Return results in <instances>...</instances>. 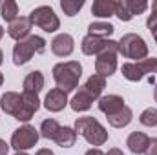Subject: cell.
I'll return each mask as SVG.
<instances>
[{
    "label": "cell",
    "instance_id": "6da1fadb",
    "mask_svg": "<svg viewBox=\"0 0 157 155\" xmlns=\"http://www.w3.org/2000/svg\"><path fill=\"white\" fill-rule=\"evenodd\" d=\"M51 73L59 89H62L64 93H71L78 88V80L82 77V64L77 60L59 62L53 66Z\"/></svg>",
    "mask_w": 157,
    "mask_h": 155
},
{
    "label": "cell",
    "instance_id": "7a4b0ae2",
    "mask_svg": "<svg viewBox=\"0 0 157 155\" xmlns=\"http://www.w3.org/2000/svg\"><path fill=\"white\" fill-rule=\"evenodd\" d=\"M75 131H77V135H80L88 144H91L93 148H99V146H102V144H106L108 142V137H110V133H108V130L95 119V117H77V120H75Z\"/></svg>",
    "mask_w": 157,
    "mask_h": 155
},
{
    "label": "cell",
    "instance_id": "3957f363",
    "mask_svg": "<svg viewBox=\"0 0 157 155\" xmlns=\"http://www.w3.org/2000/svg\"><path fill=\"white\" fill-rule=\"evenodd\" d=\"M46 51V40L39 35H31L26 40H20L13 46V64L15 66H26L35 55Z\"/></svg>",
    "mask_w": 157,
    "mask_h": 155
},
{
    "label": "cell",
    "instance_id": "277c9868",
    "mask_svg": "<svg viewBox=\"0 0 157 155\" xmlns=\"http://www.w3.org/2000/svg\"><path fill=\"white\" fill-rule=\"evenodd\" d=\"M119 53L124 59H130V62H139L148 59V44L137 33H126L119 40Z\"/></svg>",
    "mask_w": 157,
    "mask_h": 155
},
{
    "label": "cell",
    "instance_id": "5b68a950",
    "mask_svg": "<svg viewBox=\"0 0 157 155\" xmlns=\"http://www.w3.org/2000/svg\"><path fill=\"white\" fill-rule=\"evenodd\" d=\"M33 26L40 28L44 33H57L60 29V18L51 6H39L28 15Z\"/></svg>",
    "mask_w": 157,
    "mask_h": 155
},
{
    "label": "cell",
    "instance_id": "8992f818",
    "mask_svg": "<svg viewBox=\"0 0 157 155\" xmlns=\"http://www.w3.org/2000/svg\"><path fill=\"white\" fill-rule=\"evenodd\" d=\"M40 139L39 130L31 124H24L20 128H17L13 133H11V141H9V146L15 150V152H28L31 148L37 146Z\"/></svg>",
    "mask_w": 157,
    "mask_h": 155
},
{
    "label": "cell",
    "instance_id": "52a82bcc",
    "mask_svg": "<svg viewBox=\"0 0 157 155\" xmlns=\"http://www.w3.org/2000/svg\"><path fill=\"white\" fill-rule=\"evenodd\" d=\"M80 51L88 57H99L102 53H117L119 55V42L112 39H99L86 35L80 42Z\"/></svg>",
    "mask_w": 157,
    "mask_h": 155
},
{
    "label": "cell",
    "instance_id": "ba28073f",
    "mask_svg": "<svg viewBox=\"0 0 157 155\" xmlns=\"http://www.w3.org/2000/svg\"><path fill=\"white\" fill-rule=\"evenodd\" d=\"M40 110V99L39 95H35V93H26V91H22V108H20V112L17 113V120L18 122H24V124H28L35 113Z\"/></svg>",
    "mask_w": 157,
    "mask_h": 155
},
{
    "label": "cell",
    "instance_id": "9c48e42d",
    "mask_svg": "<svg viewBox=\"0 0 157 155\" xmlns=\"http://www.w3.org/2000/svg\"><path fill=\"white\" fill-rule=\"evenodd\" d=\"M68 104H70L68 93H64V91L59 89V88L49 89V91L46 93V97H44V108H46L48 112H51V113H59V112H62Z\"/></svg>",
    "mask_w": 157,
    "mask_h": 155
},
{
    "label": "cell",
    "instance_id": "30bf717a",
    "mask_svg": "<svg viewBox=\"0 0 157 155\" xmlns=\"http://www.w3.org/2000/svg\"><path fill=\"white\" fill-rule=\"evenodd\" d=\"M31 29H33V22L29 17H18L15 22H11L7 26V35L13 40L20 42L26 40L28 37H31Z\"/></svg>",
    "mask_w": 157,
    "mask_h": 155
},
{
    "label": "cell",
    "instance_id": "8fae6325",
    "mask_svg": "<svg viewBox=\"0 0 157 155\" xmlns=\"http://www.w3.org/2000/svg\"><path fill=\"white\" fill-rule=\"evenodd\" d=\"M119 68L117 62V53H102L95 59V73L101 77L108 78L112 77Z\"/></svg>",
    "mask_w": 157,
    "mask_h": 155
},
{
    "label": "cell",
    "instance_id": "7c38bea8",
    "mask_svg": "<svg viewBox=\"0 0 157 155\" xmlns=\"http://www.w3.org/2000/svg\"><path fill=\"white\" fill-rule=\"evenodd\" d=\"M75 51V40L70 33H59L51 40V53L55 57H70Z\"/></svg>",
    "mask_w": 157,
    "mask_h": 155
},
{
    "label": "cell",
    "instance_id": "4fadbf2b",
    "mask_svg": "<svg viewBox=\"0 0 157 155\" xmlns=\"http://www.w3.org/2000/svg\"><path fill=\"white\" fill-rule=\"evenodd\" d=\"M97 106H99V110H101L106 117H112V115H115L117 112H121L126 104H124V99H122L121 95L108 93V95H102V97L97 100Z\"/></svg>",
    "mask_w": 157,
    "mask_h": 155
},
{
    "label": "cell",
    "instance_id": "5bb4252c",
    "mask_svg": "<svg viewBox=\"0 0 157 155\" xmlns=\"http://www.w3.org/2000/svg\"><path fill=\"white\" fill-rule=\"evenodd\" d=\"M0 108L6 115L17 117V113L20 112L22 108V93H17V91H6L2 97H0Z\"/></svg>",
    "mask_w": 157,
    "mask_h": 155
},
{
    "label": "cell",
    "instance_id": "9a60e30c",
    "mask_svg": "<svg viewBox=\"0 0 157 155\" xmlns=\"http://www.w3.org/2000/svg\"><path fill=\"white\" fill-rule=\"evenodd\" d=\"M93 102L95 100L90 97V93L84 89V86H78V89L73 93V97L70 99V108L75 113H84V112H88L93 106Z\"/></svg>",
    "mask_w": 157,
    "mask_h": 155
},
{
    "label": "cell",
    "instance_id": "2e32d148",
    "mask_svg": "<svg viewBox=\"0 0 157 155\" xmlns=\"http://www.w3.org/2000/svg\"><path fill=\"white\" fill-rule=\"evenodd\" d=\"M150 144V137L143 131H132L126 139V146L133 155H144Z\"/></svg>",
    "mask_w": 157,
    "mask_h": 155
},
{
    "label": "cell",
    "instance_id": "e0dca14e",
    "mask_svg": "<svg viewBox=\"0 0 157 155\" xmlns=\"http://www.w3.org/2000/svg\"><path fill=\"white\" fill-rule=\"evenodd\" d=\"M44 84H46L44 73L39 71V70H35V71H31V73L26 75L24 82H22V88H24L26 93H35V95H39L40 91L44 89Z\"/></svg>",
    "mask_w": 157,
    "mask_h": 155
},
{
    "label": "cell",
    "instance_id": "ac0fdd59",
    "mask_svg": "<svg viewBox=\"0 0 157 155\" xmlns=\"http://www.w3.org/2000/svg\"><path fill=\"white\" fill-rule=\"evenodd\" d=\"M104 88H106V78L101 77V75H97V73H93L91 77H88V80L84 82V89L90 93V97H91L93 100H99V99L102 97Z\"/></svg>",
    "mask_w": 157,
    "mask_h": 155
},
{
    "label": "cell",
    "instance_id": "d6986e66",
    "mask_svg": "<svg viewBox=\"0 0 157 155\" xmlns=\"http://www.w3.org/2000/svg\"><path fill=\"white\" fill-rule=\"evenodd\" d=\"M91 15L101 20L113 17L115 15V0H95L91 4Z\"/></svg>",
    "mask_w": 157,
    "mask_h": 155
},
{
    "label": "cell",
    "instance_id": "ffe728a7",
    "mask_svg": "<svg viewBox=\"0 0 157 155\" xmlns=\"http://www.w3.org/2000/svg\"><path fill=\"white\" fill-rule=\"evenodd\" d=\"M115 31V26L108 20H95L88 26V35L99 37V39H110Z\"/></svg>",
    "mask_w": 157,
    "mask_h": 155
},
{
    "label": "cell",
    "instance_id": "44dd1931",
    "mask_svg": "<svg viewBox=\"0 0 157 155\" xmlns=\"http://www.w3.org/2000/svg\"><path fill=\"white\" fill-rule=\"evenodd\" d=\"M55 142L60 148H71V146H75V142H77V131H75V128H71V126H60V130H59V133L55 137Z\"/></svg>",
    "mask_w": 157,
    "mask_h": 155
},
{
    "label": "cell",
    "instance_id": "7402d4cb",
    "mask_svg": "<svg viewBox=\"0 0 157 155\" xmlns=\"http://www.w3.org/2000/svg\"><path fill=\"white\" fill-rule=\"evenodd\" d=\"M108 119V124L112 126V128H126L132 120H133V112H132V108H128V106H124L121 112H117L115 115L112 117H106Z\"/></svg>",
    "mask_w": 157,
    "mask_h": 155
},
{
    "label": "cell",
    "instance_id": "603a6c76",
    "mask_svg": "<svg viewBox=\"0 0 157 155\" xmlns=\"http://www.w3.org/2000/svg\"><path fill=\"white\" fill-rule=\"evenodd\" d=\"M59 130H60V124H59L57 119H44L42 124H40L39 133H40V137L46 139V141H55Z\"/></svg>",
    "mask_w": 157,
    "mask_h": 155
},
{
    "label": "cell",
    "instance_id": "cb8c5ba5",
    "mask_svg": "<svg viewBox=\"0 0 157 155\" xmlns=\"http://www.w3.org/2000/svg\"><path fill=\"white\" fill-rule=\"evenodd\" d=\"M0 17L7 22V24H11V22H15L20 15H18V4L15 2V0H6V2H2L0 4Z\"/></svg>",
    "mask_w": 157,
    "mask_h": 155
},
{
    "label": "cell",
    "instance_id": "d4e9b609",
    "mask_svg": "<svg viewBox=\"0 0 157 155\" xmlns=\"http://www.w3.org/2000/svg\"><path fill=\"white\" fill-rule=\"evenodd\" d=\"M121 73H122V77L126 78V80H130V82H139V80L144 78L143 71L137 66V62H124L122 68H121Z\"/></svg>",
    "mask_w": 157,
    "mask_h": 155
},
{
    "label": "cell",
    "instance_id": "484cf974",
    "mask_svg": "<svg viewBox=\"0 0 157 155\" xmlns=\"http://www.w3.org/2000/svg\"><path fill=\"white\" fill-rule=\"evenodd\" d=\"M84 7V0H60V9L66 17H75Z\"/></svg>",
    "mask_w": 157,
    "mask_h": 155
},
{
    "label": "cell",
    "instance_id": "4316f807",
    "mask_svg": "<svg viewBox=\"0 0 157 155\" xmlns=\"http://www.w3.org/2000/svg\"><path fill=\"white\" fill-rule=\"evenodd\" d=\"M137 66H139V70L143 71L144 77H154L157 73V57H148L144 60H139Z\"/></svg>",
    "mask_w": 157,
    "mask_h": 155
},
{
    "label": "cell",
    "instance_id": "83f0119b",
    "mask_svg": "<svg viewBox=\"0 0 157 155\" xmlns=\"http://www.w3.org/2000/svg\"><path fill=\"white\" fill-rule=\"evenodd\" d=\"M139 122L146 128H155L157 126V108H146L141 115H139Z\"/></svg>",
    "mask_w": 157,
    "mask_h": 155
},
{
    "label": "cell",
    "instance_id": "f1b7e54d",
    "mask_svg": "<svg viewBox=\"0 0 157 155\" xmlns=\"http://www.w3.org/2000/svg\"><path fill=\"white\" fill-rule=\"evenodd\" d=\"M115 17H117L121 22H130L133 18V15L128 9L126 0H115Z\"/></svg>",
    "mask_w": 157,
    "mask_h": 155
},
{
    "label": "cell",
    "instance_id": "f546056e",
    "mask_svg": "<svg viewBox=\"0 0 157 155\" xmlns=\"http://www.w3.org/2000/svg\"><path fill=\"white\" fill-rule=\"evenodd\" d=\"M126 4H128V9H130V13L135 17H139V15H143L146 9H148V2L146 0H126Z\"/></svg>",
    "mask_w": 157,
    "mask_h": 155
},
{
    "label": "cell",
    "instance_id": "4dcf8cb0",
    "mask_svg": "<svg viewBox=\"0 0 157 155\" xmlns=\"http://www.w3.org/2000/svg\"><path fill=\"white\" fill-rule=\"evenodd\" d=\"M146 28L150 29V33H152V37H154V40H155V44H157V13L148 15V18H146Z\"/></svg>",
    "mask_w": 157,
    "mask_h": 155
},
{
    "label": "cell",
    "instance_id": "1f68e13d",
    "mask_svg": "<svg viewBox=\"0 0 157 155\" xmlns=\"http://www.w3.org/2000/svg\"><path fill=\"white\" fill-rule=\"evenodd\" d=\"M144 155H157V139H150V144H148Z\"/></svg>",
    "mask_w": 157,
    "mask_h": 155
},
{
    "label": "cell",
    "instance_id": "d6a6232c",
    "mask_svg": "<svg viewBox=\"0 0 157 155\" xmlns=\"http://www.w3.org/2000/svg\"><path fill=\"white\" fill-rule=\"evenodd\" d=\"M9 142H6L4 139H0V155H7L9 153Z\"/></svg>",
    "mask_w": 157,
    "mask_h": 155
},
{
    "label": "cell",
    "instance_id": "836d02e7",
    "mask_svg": "<svg viewBox=\"0 0 157 155\" xmlns=\"http://www.w3.org/2000/svg\"><path fill=\"white\" fill-rule=\"evenodd\" d=\"M84 155H106V153H104L101 148H90V150H88Z\"/></svg>",
    "mask_w": 157,
    "mask_h": 155
},
{
    "label": "cell",
    "instance_id": "e575fe53",
    "mask_svg": "<svg viewBox=\"0 0 157 155\" xmlns=\"http://www.w3.org/2000/svg\"><path fill=\"white\" fill-rule=\"evenodd\" d=\"M35 155H55V153H53V150H49V148H40V150H37Z\"/></svg>",
    "mask_w": 157,
    "mask_h": 155
},
{
    "label": "cell",
    "instance_id": "d590c367",
    "mask_svg": "<svg viewBox=\"0 0 157 155\" xmlns=\"http://www.w3.org/2000/svg\"><path fill=\"white\" fill-rule=\"evenodd\" d=\"M106 155H124V153H122V150H119V148H112V150H108Z\"/></svg>",
    "mask_w": 157,
    "mask_h": 155
},
{
    "label": "cell",
    "instance_id": "8d00e7d4",
    "mask_svg": "<svg viewBox=\"0 0 157 155\" xmlns=\"http://www.w3.org/2000/svg\"><path fill=\"white\" fill-rule=\"evenodd\" d=\"M152 13H157V0L152 2Z\"/></svg>",
    "mask_w": 157,
    "mask_h": 155
},
{
    "label": "cell",
    "instance_id": "74e56055",
    "mask_svg": "<svg viewBox=\"0 0 157 155\" xmlns=\"http://www.w3.org/2000/svg\"><path fill=\"white\" fill-rule=\"evenodd\" d=\"M154 99H155V102H157V82H155V88H154Z\"/></svg>",
    "mask_w": 157,
    "mask_h": 155
},
{
    "label": "cell",
    "instance_id": "f35d334b",
    "mask_svg": "<svg viewBox=\"0 0 157 155\" xmlns=\"http://www.w3.org/2000/svg\"><path fill=\"white\" fill-rule=\"evenodd\" d=\"M2 62H4V51L0 49V66H2Z\"/></svg>",
    "mask_w": 157,
    "mask_h": 155
},
{
    "label": "cell",
    "instance_id": "ab89813d",
    "mask_svg": "<svg viewBox=\"0 0 157 155\" xmlns=\"http://www.w3.org/2000/svg\"><path fill=\"white\" fill-rule=\"evenodd\" d=\"M13 155H29V153H28V152H15Z\"/></svg>",
    "mask_w": 157,
    "mask_h": 155
},
{
    "label": "cell",
    "instance_id": "60d3db41",
    "mask_svg": "<svg viewBox=\"0 0 157 155\" xmlns=\"http://www.w3.org/2000/svg\"><path fill=\"white\" fill-rule=\"evenodd\" d=\"M2 37H4V28L0 26V40H2Z\"/></svg>",
    "mask_w": 157,
    "mask_h": 155
},
{
    "label": "cell",
    "instance_id": "b9f144b4",
    "mask_svg": "<svg viewBox=\"0 0 157 155\" xmlns=\"http://www.w3.org/2000/svg\"><path fill=\"white\" fill-rule=\"evenodd\" d=\"M2 84H4V75L0 73V88H2Z\"/></svg>",
    "mask_w": 157,
    "mask_h": 155
}]
</instances>
